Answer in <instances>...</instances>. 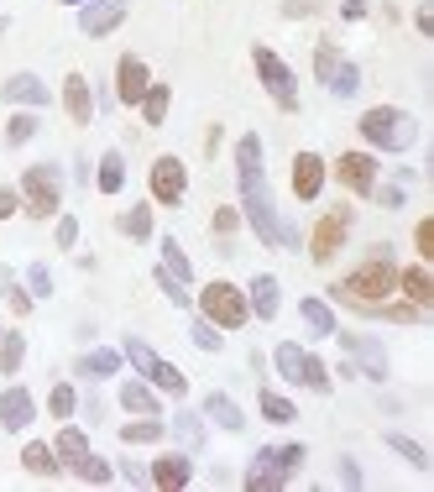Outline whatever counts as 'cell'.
Segmentation results:
<instances>
[{
  "mask_svg": "<svg viewBox=\"0 0 434 492\" xmlns=\"http://www.w3.org/2000/svg\"><path fill=\"white\" fill-rule=\"evenodd\" d=\"M273 367H278L282 382L304 388V367H309V351H304V346H293V340H282L278 351H273Z\"/></svg>",
  "mask_w": 434,
  "mask_h": 492,
  "instance_id": "44dd1931",
  "label": "cell"
},
{
  "mask_svg": "<svg viewBox=\"0 0 434 492\" xmlns=\"http://www.w3.org/2000/svg\"><path fill=\"white\" fill-rule=\"evenodd\" d=\"M236 179H241V220L256 231V242L299 246V231L273 205V189H267V173H262V142L256 136H241L236 142Z\"/></svg>",
  "mask_w": 434,
  "mask_h": 492,
  "instance_id": "6da1fadb",
  "label": "cell"
},
{
  "mask_svg": "<svg viewBox=\"0 0 434 492\" xmlns=\"http://www.w3.org/2000/svg\"><path fill=\"white\" fill-rule=\"evenodd\" d=\"M162 268L178 277V283H188V277H194V268H188V257H184V246L173 242V236H162Z\"/></svg>",
  "mask_w": 434,
  "mask_h": 492,
  "instance_id": "ab89813d",
  "label": "cell"
},
{
  "mask_svg": "<svg viewBox=\"0 0 434 492\" xmlns=\"http://www.w3.org/2000/svg\"><path fill=\"white\" fill-rule=\"evenodd\" d=\"M126 22V0H84L79 5V31L84 37H105Z\"/></svg>",
  "mask_w": 434,
  "mask_h": 492,
  "instance_id": "7c38bea8",
  "label": "cell"
},
{
  "mask_svg": "<svg viewBox=\"0 0 434 492\" xmlns=\"http://www.w3.org/2000/svg\"><path fill=\"white\" fill-rule=\"evenodd\" d=\"M74 477H79V482H90V488H105V482H110V477H116V466L105 461V456H84V461L74 466Z\"/></svg>",
  "mask_w": 434,
  "mask_h": 492,
  "instance_id": "e575fe53",
  "label": "cell"
},
{
  "mask_svg": "<svg viewBox=\"0 0 434 492\" xmlns=\"http://www.w3.org/2000/svg\"><path fill=\"white\" fill-rule=\"evenodd\" d=\"M236 225H241V210H225V205H220V210H215V231H220V236H230Z\"/></svg>",
  "mask_w": 434,
  "mask_h": 492,
  "instance_id": "816d5d0a",
  "label": "cell"
},
{
  "mask_svg": "<svg viewBox=\"0 0 434 492\" xmlns=\"http://www.w3.org/2000/svg\"><path fill=\"white\" fill-rule=\"evenodd\" d=\"M16 210H22V194L16 189H0V220H11Z\"/></svg>",
  "mask_w": 434,
  "mask_h": 492,
  "instance_id": "f5cc1de1",
  "label": "cell"
},
{
  "mask_svg": "<svg viewBox=\"0 0 434 492\" xmlns=\"http://www.w3.org/2000/svg\"><path fill=\"white\" fill-rule=\"evenodd\" d=\"M251 63H256V79L267 84V94L278 100L282 110H299V79H293V68H288L273 48H262V42L251 48Z\"/></svg>",
  "mask_w": 434,
  "mask_h": 492,
  "instance_id": "ba28073f",
  "label": "cell"
},
{
  "mask_svg": "<svg viewBox=\"0 0 434 492\" xmlns=\"http://www.w3.org/2000/svg\"><path fill=\"white\" fill-rule=\"evenodd\" d=\"M335 179H341L351 194H372V184H377V157L372 153H341V157H335Z\"/></svg>",
  "mask_w": 434,
  "mask_h": 492,
  "instance_id": "4fadbf2b",
  "label": "cell"
},
{
  "mask_svg": "<svg viewBox=\"0 0 434 492\" xmlns=\"http://www.w3.org/2000/svg\"><path fill=\"white\" fill-rule=\"evenodd\" d=\"M247 304L256 309V320H273V314H278V304H282V299H278V277H267V273H262V277H251Z\"/></svg>",
  "mask_w": 434,
  "mask_h": 492,
  "instance_id": "603a6c76",
  "label": "cell"
},
{
  "mask_svg": "<svg viewBox=\"0 0 434 492\" xmlns=\"http://www.w3.org/2000/svg\"><path fill=\"white\" fill-rule=\"evenodd\" d=\"M58 5H84V0H58Z\"/></svg>",
  "mask_w": 434,
  "mask_h": 492,
  "instance_id": "680465c9",
  "label": "cell"
},
{
  "mask_svg": "<svg viewBox=\"0 0 434 492\" xmlns=\"http://www.w3.org/2000/svg\"><path fill=\"white\" fill-rule=\"evenodd\" d=\"M372 194H377L382 210H404V189L398 184H372Z\"/></svg>",
  "mask_w": 434,
  "mask_h": 492,
  "instance_id": "681fc988",
  "label": "cell"
},
{
  "mask_svg": "<svg viewBox=\"0 0 434 492\" xmlns=\"http://www.w3.org/2000/svg\"><path fill=\"white\" fill-rule=\"evenodd\" d=\"M162 435H168V425H162V419H152V414H142V419L121 425V440H126V445H157Z\"/></svg>",
  "mask_w": 434,
  "mask_h": 492,
  "instance_id": "d4e9b609",
  "label": "cell"
},
{
  "mask_svg": "<svg viewBox=\"0 0 434 492\" xmlns=\"http://www.w3.org/2000/svg\"><path fill=\"white\" fill-rule=\"evenodd\" d=\"M199 314H204L210 325H220V330H241V325L251 320V304H247V294H241L236 283L215 277V283L199 294Z\"/></svg>",
  "mask_w": 434,
  "mask_h": 492,
  "instance_id": "52a82bcc",
  "label": "cell"
},
{
  "mask_svg": "<svg viewBox=\"0 0 434 492\" xmlns=\"http://www.w3.org/2000/svg\"><path fill=\"white\" fill-rule=\"evenodd\" d=\"M188 336H194V346H199V351H220V346H225V336H220V325H210L204 314L194 320V330H188Z\"/></svg>",
  "mask_w": 434,
  "mask_h": 492,
  "instance_id": "ee69618b",
  "label": "cell"
},
{
  "mask_svg": "<svg viewBox=\"0 0 434 492\" xmlns=\"http://www.w3.org/2000/svg\"><path fill=\"white\" fill-rule=\"evenodd\" d=\"M121 403L131 409V414H152V419H157V388H152V382L126 377V382H121Z\"/></svg>",
  "mask_w": 434,
  "mask_h": 492,
  "instance_id": "cb8c5ba5",
  "label": "cell"
},
{
  "mask_svg": "<svg viewBox=\"0 0 434 492\" xmlns=\"http://www.w3.org/2000/svg\"><path fill=\"white\" fill-rule=\"evenodd\" d=\"M319 189H325V157L299 153L293 157V194H299V199H314Z\"/></svg>",
  "mask_w": 434,
  "mask_h": 492,
  "instance_id": "d6986e66",
  "label": "cell"
},
{
  "mask_svg": "<svg viewBox=\"0 0 434 492\" xmlns=\"http://www.w3.org/2000/svg\"><path fill=\"white\" fill-rule=\"evenodd\" d=\"M147 84H152L147 63L136 58V53H126V58L116 63V100H121V105H142V94H147Z\"/></svg>",
  "mask_w": 434,
  "mask_h": 492,
  "instance_id": "5bb4252c",
  "label": "cell"
},
{
  "mask_svg": "<svg viewBox=\"0 0 434 492\" xmlns=\"http://www.w3.org/2000/svg\"><path fill=\"white\" fill-rule=\"evenodd\" d=\"M398 294H404L408 304L434 309V277H430V262H419V268H398Z\"/></svg>",
  "mask_w": 434,
  "mask_h": 492,
  "instance_id": "e0dca14e",
  "label": "cell"
},
{
  "mask_svg": "<svg viewBox=\"0 0 434 492\" xmlns=\"http://www.w3.org/2000/svg\"><path fill=\"white\" fill-rule=\"evenodd\" d=\"M168 105H173V90L168 84H147V94H142V121L162 126L168 121Z\"/></svg>",
  "mask_w": 434,
  "mask_h": 492,
  "instance_id": "f1b7e54d",
  "label": "cell"
},
{
  "mask_svg": "<svg viewBox=\"0 0 434 492\" xmlns=\"http://www.w3.org/2000/svg\"><path fill=\"white\" fill-rule=\"evenodd\" d=\"M341 482H345V488H361V466L351 461V456L341 461Z\"/></svg>",
  "mask_w": 434,
  "mask_h": 492,
  "instance_id": "db71d44e",
  "label": "cell"
},
{
  "mask_svg": "<svg viewBox=\"0 0 434 492\" xmlns=\"http://www.w3.org/2000/svg\"><path fill=\"white\" fill-rule=\"evenodd\" d=\"M351 236V205H335V210H325L319 215V225H314L309 236V257L325 268V262H335V251H341V242Z\"/></svg>",
  "mask_w": 434,
  "mask_h": 492,
  "instance_id": "9c48e42d",
  "label": "cell"
},
{
  "mask_svg": "<svg viewBox=\"0 0 434 492\" xmlns=\"http://www.w3.org/2000/svg\"><path fill=\"white\" fill-rule=\"evenodd\" d=\"M325 90H330V94H341V100H351V94L361 90V68H356V63L345 58L341 68H335V79H330V84H325Z\"/></svg>",
  "mask_w": 434,
  "mask_h": 492,
  "instance_id": "60d3db41",
  "label": "cell"
},
{
  "mask_svg": "<svg viewBox=\"0 0 434 492\" xmlns=\"http://www.w3.org/2000/svg\"><path fill=\"white\" fill-rule=\"evenodd\" d=\"M299 314H304V325H309L314 336H335V309L325 304V299H304Z\"/></svg>",
  "mask_w": 434,
  "mask_h": 492,
  "instance_id": "f546056e",
  "label": "cell"
},
{
  "mask_svg": "<svg viewBox=\"0 0 434 492\" xmlns=\"http://www.w3.org/2000/svg\"><path fill=\"white\" fill-rule=\"evenodd\" d=\"M173 435L184 440L188 451H199V445H204V419H199V414H188V409H178V414H173Z\"/></svg>",
  "mask_w": 434,
  "mask_h": 492,
  "instance_id": "836d02e7",
  "label": "cell"
},
{
  "mask_svg": "<svg viewBox=\"0 0 434 492\" xmlns=\"http://www.w3.org/2000/svg\"><path fill=\"white\" fill-rule=\"evenodd\" d=\"M157 288H162V294H168V299H173L178 309H188V294H184L188 283H178V277L168 273V268H157Z\"/></svg>",
  "mask_w": 434,
  "mask_h": 492,
  "instance_id": "7dc6e473",
  "label": "cell"
},
{
  "mask_svg": "<svg viewBox=\"0 0 434 492\" xmlns=\"http://www.w3.org/2000/svg\"><path fill=\"white\" fill-rule=\"evenodd\" d=\"M335 340L345 346V356H356V362H361V377H367V382H387V356H382V340L351 336V330H341V325H335Z\"/></svg>",
  "mask_w": 434,
  "mask_h": 492,
  "instance_id": "30bf717a",
  "label": "cell"
},
{
  "mask_svg": "<svg viewBox=\"0 0 434 492\" xmlns=\"http://www.w3.org/2000/svg\"><path fill=\"white\" fill-rule=\"evenodd\" d=\"M184 194H188V168L173 153L157 157L152 163V199L157 205H184Z\"/></svg>",
  "mask_w": 434,
  "mask_h": 492,
  "instance_id": "8fae6325",
  "label": "cell"
},
{
  "mask_svg": "<svg viewBox=\"0 0 434 492\" xmlns=\"http://www.w3.org/2000/svg\"><path fill=\"white\" fill-rule=\"evenodd\" d=\"M53 456H58V461L68 466V471H74V466L90 456V440H84L79 430H58V440H53Z\"/></svg>",
  "mask_w": 434,
  "mask_h": 492,
  "instance_id": "484cf974",
  "label": "cell"
},
{
  "mask_svg": "<svg viewBox=\"0 0 434 492\" xmlns=\"http://www.w3.org/2000/svg\"><path fill=\"white\" fill-rule=\"evenodd\" d=\"M74 242H79V220H74V215H58V246L68 251Z\"/></svg>",
  "mask_w": 434,
  "mask_h": 492,
  "instance_id": "f907efd6",
  "label": "cell"
},
{
  "mask_svg": "<svg viewBox=\"0 0 434 492\" xmlns=\"http://www.w3.org/2000/svg\"><path fill=\"white\" fill-rule=\"evenodd\" d=\"M341 16H345V22H361V16H367V5H361V0H345Z\"/></svg>",
  "mask_w": 434,
  "mask_h": 492,
  "instance_id": "11a10c76",
  "label": "cell"
},
{
  "mask_svg": "<svg viewBox=\"0 0 434 492\" xmlns=\"http://www.w3.org/2000/svg\"><path fill=\"white\" fill-rule=\"evenodd\" d=\"M5 27H11V22H5V16H0V37H5Z\"/></svg>",
  "mask_w": 434,
  "mask_h": 492,
  "instance_id": "6f0895ef",
  "label": "cell"
},
{
  "mask_svg": "<svg viewBox=\"0 0 434 492\" xmlns=\"http://www.w3.org/2000/svg\"><path fill=\"white\" fill-rule=\"evenodd\" d=\"M304 388L309 393H330V367L319 356H309V367H304Z\"/></svg>",
  "mask_w": 434,
  "mask_h": 492,
  "instance_id": "bcb514c9",
  "label": "cell"
},
{
  "mask_svg": "<svg viewBox=\"0 0 434 492\" xmlns=\"http://www.w3.org/2000/svg\"><path fill=\"white\" fill-rule=\"evenodd\" d=\"M0 336H5V325H0Z\"/></svg>",
  "mask_w": 434,
  "mask_h": 492,
  "instance_id": "91938a15",
  "label": "cell"
},
{
  "mask_svg": "<svg viewBox=\"0 0 434 492\" xmlns=\"http://www.w3.org/2000/svg\"><path fill=\"white\" fill-rule=\"evenodd\" d=\"M79 372H84V377H116V372H121V351H105V346H100V351H84V356H79Z\"/></svg>",
  "mask_w": 434,
  "mask_h": 492,
  "instance_id": "1f68e13d",
  "label": "cell"
},
{
  "mask_svg": "<svg viewBox=\"0 0 434 492\" xmlns=\"http://www.w3.org/2000/svg\"><path fill=\"white\" fill-rule=\"evenodd\" d=\"M387 445H393V451H398V456H404V461L413 466V471H430V451H424V445H419L413 435H404V430H387Z\"/></svg>",
  "mask_w": 434,
  "mask_h": 492,
  "instance_id": "4dcf8cb0",
  "label": "cell"
},
{
  "mask_svg": "<svg viewBox=\"0 0 434 492\" xmlns=\"http://www.w3.org/2000/svg\"><path fill=\"white\" fill-rule=\"evenodd\" d=\"M22 466H27L31 477H58V456H53V445H42V440H31L27 451H22Z\"/></svg>",
  "mask_w": 434,
  "mask_h": 492,
  "instance_id": "4316f807",
  "label": "cell"
},
{
  "mask_svg": "<svg viewBox=\"0 0 434 492\" xmlns=\"http://www.w3.org/2000/svg\"><path fill=\"white\" fill-rule=\"evenodd\" d=\"M304 466V445H262L247 466V488L251 492H278L288 488V477Z\"/></svg>",
  "mask_w": 434,
  "mask_h": 492,
  "instance_id": "277c9868",
  "label": "cell"
},
{
  "mask_svg": "<svg viewBox=\"0 0 434 492\" xmlns=\"http://www.w3.org/2000/svg\"><path fill=\"white\" fill-rule=\"evenodd\" d=\"M63 105H68L74 126L94 121V94H90V79H84V74H68V79H63Z\"/></svg>",
  "mask_w": 434,
  "mask_h": 492,
  "instance_id": "ffe728a7",
  "label": "cell"
},
{
  "mask_svg": "<svg viewBox=\"0 0 434 492\" xmlns=\"http://www.w3.org/2000/svg\"><path fill=\"white\" fill-rule=\"evenodd\" d=\"M94 184H100V194H121V189H126V157L121 153H105V157H100Z\"/></svg>",
  "mask_w": 434,
  "mask_h": 492,
  "instance_id": "83f0119b",
  "label": "cell"
},
{
  "mask_svg": "<svg viewBox=\"0 0 434 492\" xmlns=\"http://www.w3.org/2000/svg\"><path fill=\"white\" fill-rule=\"evenodd\" d=\"M0 294H5V304H11V314L22 320V314H31V294L16 283V273L11 268H0Z\"/></svg>",
  "mask_w": 434,
  "mask_h": 492,
  "instance_id": "d6a6232c",
  "label": "cell"
},
{
  "mask_svg": "<svg viewBox=\"0 0 434 492\" xmlns=\"http://www.w3.org/2000/svg\"><path fill=\"white\" fill-rule=\"evenodd\" d=\"M341 304H356V309H372V304H387L398 294V262H393V246L382 242L367 251V262L356 273H345L335 288H330Z\"/></svg>",
  "mask_w": 434,
  "mask_h": 492,
  "instance_id": "7a4b0ae2",
  "label": "cell"
},
{
  "mask_svg": "<svg viewBox=\"0 0 434 492\" xmlns=\"http://www.w3.org/2000/svg\"><path fill=\"white\" fill-rule=\"evenodd\" d=\"M121 356H126V362H131V367H136V372H142L147 382H152L157 393H173V399H184L188 377H184V372H178V367H173V362H162V356H157V351H152V346H147V340L126 336Z\"/></svg>",
  "mask_w": 434,
  "mask_h": 492,
  "instance_id": "8992f818",
  "label": "cell"
},
{
  "mask_svg": "<svg viewBox=\"0 0 434 492\" xmlns=\"http://www.w3.org/2000/svg\"><path fill=\"white\" fill-rule=\"evenodd\" d=\"M37 116H31V110H16V116H11V121H5V142H11V147H22V142H31V136H37Z\"/></svg>",
  "mask_w": 434,
  "mask_h": 492,
  "instance_id": "b9f144b4",
  "label": "cell"
},
{
  "mask_svg": "<svg viewBox=\"0 0 434 492\" xmlns=\"http://www.w3.org/2000/svg\"><path fill=\"white\" fill-rule=\"evenodd\" d=\"M74 409H79V393H74L68 382H58V388L48 393V414H53V419H74Z\"/></svg>",
  "mask_w": 434,
  "mask_h": 492,
  "instance_id": "7bdbcfd3",
  "label": "cell"
},
{
  "mask_svg": "<svg viewBox=\"0 0 434 492\" xmlns=\"http://www.w3.org/2000/svg\"><path fill=\"white\" fill-rule=\"evenodd\" d=\"M121 231L131 242H147V236H152V210H147V205H131L121 215Z\"/></svg>",
  "mask_w": 434,
  "mask_h": 492,
  "instance_id": "f35d334b",
  "label": "cell"
},
{
  "mask_svg": "<svg viewBox=\"0 0 434 492\" xmlns=\"http://www.w3.org/2000/svg\"><path fill=\"white\" fill-rule=\"evenodd\" d=\"M341 63L345 58H341V48H335V42H319V48H314V79H319V84H330Z\"/></svg>",
  "mask_w": 434,
  "mask_h": 492,
  "instance_id": "74e56055",
  "label": "cell"
},
{
  "mask_svg": "<svg viewBox=\"0 0 434 492\" xmlns=\"http://www.w3.org/2000/svg\"><path fill=\"white\" fill-rule=\"evenodd\" d=\"M413 246H419V262H434V220L413 225Z\"/></svg>",
  "mask_w": 434,
  "mask_h": 492,
  "instance_id": "c3c4849f",
  "label": "cell"
},
{
  "mask_svg": "<svg viewBox=\"0 0 434 492\" xmlns=\"http://www.w3.org/2000/svg\"><path fill=\"white\" fill-rule=\"evenodd\" d=\"M27 362V340L22 336H0V377H16Z\"/></svg>",
  "mask_w": 434,
  "mask_h": 492,
  "instance_id": "d590c367",
  "label": "cell"
},
{
  "mask_svg": "<svg viewBox=\"0 0 434 492\" xmlns=\"http://www.w3.org/2000/svg\"><path fill=\"white\" fill-rule=\"evenodd\" d=\"M419 31H424V37L434 31V5H419Z\"/></svg>",
  "mask_w": 434,
  "mask_h": 492,
  "instance_id": "9f6ffc18",
  "label": "cell"
},
{
  "mask_svg": "<svg viewBox=\"0 0 434 492\" xmlns=\"http://www.w3.org/2000/svg\"><path fill=\"white\" fill-rule=\"evenodd\" d=\"M0 94H5V105H27V110H42V105L53 100V94H48V84H42L37 74H11Z\"/></svg>",
  "mask_w": 434,
  "mask_h": 492,
  "instance_id": "2e32d148",
  "label": "cell"
},
{
  "mask_svg": "<svg viewBox=\"0 0 434 492\" xmlns=\"http://www.w3.org/2000/svg\"><path fill=\"white\" fill-rule=\"evenodd\" d=\"M31 419H37L31 393L27 388H5V393H0V425H5V430H27Z\"/></svg>",
  "mask_w": 434,
  "mask_h": 492,
  "instance_id": "ac0fdd59",
  "label": "cell"
},
{
  "mask_svg": "<svg viewBox=\"0 0 434 492\" xmlns=\"http://www.w3.org/2000/svg\"><path fill=\"white\" fill-rule=\"evenodd\" d=\"M147 482H152V488L178 492V488H188V482H194V461H188L184 451H173V456H157L152 471H147Z\"/></svg>",
  "mask_w": 434,
  "mask_h": 492,
  "instance_id": "9a60e30c",
  "label": "cell"
},
{
  "mask_svg": "<svg viewBox=\"0 0 434 492\" xmlns=\"http://www.w3.org/2000/svg\"><path fill=\"white\" fill-rule=\"evenodd\" d=\"M361 136L382 147V153H408L413 142H419V121L398 110V105H372L367 116H361Z\"/></svg>",
  "mask_w": 434,
  "mask_h": 492,
  "instance_id": "3957f363",
  "label": "cell"
},
{
  "mask_svg": "<svg viewBox=\"0 0 434 492\" xmlns=\"http://www.w3.org/2000/svg\"><path fill=\"white\" fill-rule=\"evenodd\" d=\"M27 294L31 299H48V294H53V273H48V262H31L27 268Z\"/></svg>",
  "mask_w": 434,
  "mask_h": 492,
  "instance_id": "f6af8a7d",
  "label": "cell"
},
{
  "mask_svg": "<svg viewBox=\"0 0 434 492\" xmlns=\"http://www.w3.org/2000/svg\"><path fill=\"white\" fill-rule=\"evenodd\" d=\"M22 210L31 220H48L63 210V173L53 163H31L27 173H22Z\"/></svg>",
  "mask_w": 434,
  "mask_h": 492,
  "instance_id": "5b68a950",
  "label": "cell"
},
{
  "mask_svg": "<svg viewBox=\"0 0 434 492\" xmlns=\"http://www.w3.org/2000/svg\"><path fill=\"white\" fill-rule=\"evenodd\" d=\"M204 419H215L220 430H247V414H241V403L236 399H225V393H210V399H204Z\"/></svg>",
  "mask_w": 434,
  "mask_h": 492,
  "instance_id": "7402d4cb",
  "label": "cell"
},
{
  "mask_svg": "<svg viewBox=\"0 0 434 492\" xmlns=\"http://www.w3.org/2000/svg\"><path fill=\"white\" fill-rule=\"evenodd\" d=\"M262 419H267V425H293L299 409L282 399V393H267V388H262Z\"/></svg>",
  "mask_w": 434,
  "mask_h": 492,
  "instance_id": "8d00e7d4",
  "label": "cell"
}]
</instances>
